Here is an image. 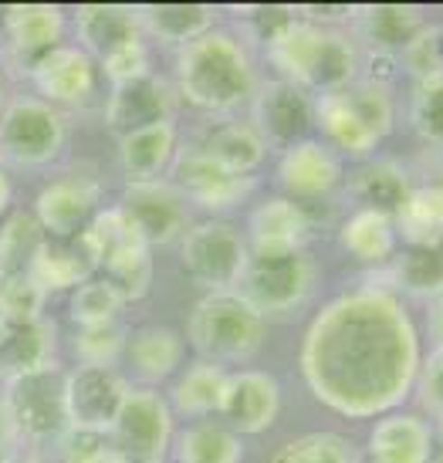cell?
<instances>
[{"label":"cell","instance_id":"obj_1","mask_svg":"<svg viewBox=\"0 0 443 463\" xmlns=\"http://www.w3.org/2000/svg\"><path fill=\"white\" fill-rule=\"evenodd\" d=\"M417 332L392 295L359 291L332 301L305 335L301 373L315 399L345 416L390 410L417 379Z\"/></svg>","mask_w":443,"mask_h":463},{"label":"cell","instance_id":"obj_2","mask_svg":"<svg viewBox=\"0 0 443 463\" xmlns=\"http://www.w3.org/2000/svg\"><path fill=\"white\" fill-rule=\"evenodd\" d=\"M258 85V68L244 41L223 31H207L190 41L173 61V89L203 116L231 118L237 109L250 105Z\"/></svg>","mask_w":443,"mask_h":463},{"label":"cell","instance_id":"obj_3","mask_svg":"<svg viewBox=\"0 0 443 463\" xmlns=\"http://www.w3.org/2000/svg\"><path fill=\"white\" fill-rule=\"evenodd\" d=\"M0 399H4V410L11 420L17 450L21 447H27L31 453L48 450V447L54 450L71 430L65 399V369L58 362L4 379Z\"/></svg>","mask_w":443,"mask_h":463},{"label":"cell","instance_id":"obj_4","mask_svg":"<svg viewBox=\"0 0 443 463\" xmlns=\"http://www.w3.org/2000/svg\"><path fill=\"white\" fill-rule=\"evenodd\" d=\"M268 338V325L237 291H213L186 315V342L203 362H248Z\"/></svg>","mask_w":443,"mask_h":463},{"label":"cell","instance_id":"obj_5","mask_svg":"<svg viewBox=\"0 0 443 463\" xmlns=\"http://www.w3.org/2000/svg\"><path fill=\"white\" fill-rule=\"evenodd\" d=\"M315 126L349 156H369L392 129V99L382 85L353 81L315 95Z\"/></svg>","mask_w":443,"mask_h":463},{"label":"cell","instance_id":"obj_6","mask_svg":"<svg viewBox=\"0 0 443 463\" xmlns=\"http://www.w3.org/2000/svg\"><path fill=\"white\" fill-rule=\"evenodd\" d=\"M68 142V118L38 95H14L0 112V163L7 169H48Z\"/></svg>","mask_w":443,"mask_h":463},{"label":"cell","instance_id":"obj_7","mask_svg":"<svg viewBox=\"0 0 443 463\" xmlns=\"http://www.w3.org/2000/svg\"><path fill=\"white\" fill-rule=\"evenodd\" d=\"M315 281H318V264L308 250H281V254L250 250L234 291L261 318H271L301 308L312 295Z\"/></svg>","mask_w":443,"mask_h":463},{"label":"cell","instance_id":"obj_8","mask_svg":"<svg viewBox=\"0 0 443 463\" xmlns=\"http://www.w3.org/2000/svg\"><path fill=\"white\" fill-rule=\"evenodd\" d=\"M248 241L227 220H203L186 227L180 237V260L186 274L193 278L203 295L213 291H234L240 270L248 264Z\"/></svg>","mask_w":443,"mask_h":463},{"label":"cell","instance_id":"obj_9","mask_svg":"<svg viewBox=\"0 0 443 463\" xmlns=\"http://www.w3.org/2000/svg\"><path fill=\"white\" fill-rule=\"evenodd\" d=\"M102 206V176L89 166H71L54 180L41 183L31 203V217L44 237L54 241H79L89 220Z\"/></svg>","mask_w":443,"mask_h":463},{"label":"cell","instance_id":"obj_10","mask_svg":"<svg viewBox=\"0 0 443 463\" xmlns=\"http://www.w3.org/2000/svg\"><path fill=\"white\" fill-rule=\"evenodd\" d=\"M170 183L180 190L186 203H196L203 210L223 213L234 210L250 196V190L258 186V176H240L221 166L213 156H207L196 142L180 146L170 163Z\"/></svg>","mask_w":443,"mask_h":463},{"label":"cell","instance_id":"obj_11","mask_svg":"<svg viewBox=\"0 0 443 463\" xmlns=\"http://www.w3.org/2000/svg\"><path fill=\"white\" fill-rule=\"evenodd\" d=\"M68 44V14L54 4H17L7 7L0 58L11 75L27 78L41 58Z\"/></svg>","mask_w":443,"mask_h":463},{"label":"cell","instance_id":"obj_12","mask_svg":"<svg viewBox=\"0 0 443 463\" xmlns=\"http://www.w3.org/2000/svg\"><path fill=\"white\" fill-rule=\"evenodd\" d=\"M250 126L268 149L285 153L298 142H308L315 132L312 95L291 81H264L250 99Z\"/></svg>","mask_w":443,"mask_h":463},{"label":"cell","instance_id":"obj_13","mask_svg":"<svg viewBox=\"0 0 443 463\" xmlns=\"http://www.w3.org/2000/svg\"><path fill=\"white\" fill-rule=\"evenodd\" d=\"M108 439L116 450L129 457L163 463V457L173 447V410L166 396L146 386L129 389L116 423L108 430Z\"/></svg>","mask_w":443,"mask_h":463},{"label":"cell","instance_id":"obj_14","mask_svg":"<svg viewBox=\"0 0 443 463\" xmlns=\"http://www.w3.org/2000/svg\"><path fill=\"white\" fill-rule=\"evenodd\" d=\"M116 206L129 217V223L149 250L173 244L190 227V203L183 200L170 180L126 183Z\"/></svg>","mask_w":443,"mask_h":463},{"label":"cell","instance_id":"obj_15","mask_svg":"<svg viewBox=\"0 0 443 463\" xmlns=\"http://www.w3.org/2000/svg\"><path fill=\"white\" fill-rule=\"evenodd\" d=\"M176 112V89L173 81L163 75L149 71V75L126 81V85H112L108 99H105V129L116 139L132 136V132L153 129L163 122H173Z\"/></svg>","mask_w":443,"mask_h":463},{"label":"cell","instance_id":"obj_16","mask_svg":"<svg viewBox=\"0 0 443 463\" xmlns=\"http://www.w3.org/2000/svg\"><path fill=\"white\" fill-rule=\"evenodd\" d=\"M126 379L105 365H75L65 369V399L71 430L108 433L126 402Z\"/></svg>","mask_w":443,"mask_h":463},{"label":"cell","instance_id":"obj_17","mask_svg":"<svg viewBox=\"0 0 443 463\" xmlns=\"http://www.w3.org/2000/svg\"><path fill=\"white\" fill-rule=\"evenodd\" d=\"M27 81H31V89L41 102L54 105L58 112L85 109L95 89H99V65L81 52L79 44L68 41L61 48H54L48 58H41L38 65L31 68Z\"/></svg>","mask_w":443,"mask_h":463},{"label":"cell","instance_id":"obj_18","mask_svg":"<svg viewBox=\"0 0 443 463\" xmlns=\"http://www.w3.org/2000/svg\"><path fill=\"white\" fill-rule=\"evenodd\" d=\"M281 412V386L264 369H244L227 379V392L221 402V423L240 433H264L271 430Z\"/></svg>","mask_w":443,"mask_h":463},{"label":"cell","instance_id":"obj_19","mask_svg":"<svg viewBox=\"0 0 443 463\" xmlns=\"http://www.w3.org/2000/svg\"><path fill=\"white\" fill-rule=\"evenodd\" d=\"M274 180L291 200H318L328 196L342 183V166L335 153L322 142H298L285 153H278V169Z\"/></svg>","mask_w":443,"mask_h":463},{"label":"cell","instance_id":"obj_20","mask_svg":"<svg viewBox=\"0 0 443 463\" xmlns=\"http://www.w3.org/2000/svg\"><path fill=\"white\" fill-rule=\"evenodd\" d=\"M312 217L308 210L291 196H271L261 206H254L248 223L250 247L258 254H281V250H305L312 237Z\"/></svg>","mask_w":443,"mask_h":463},{"label":"cell","instance_id":"obj_21","mask_svg":"<svg viewBox=\"0 0 443 463\" xmlns=\"http://www.w3.org/2000/svg\"><path fill=\"white\" fill-rule=\"evenodd\" d=\"M71 31H75V44L89 54L95 65L112 52H118L122 44L143 38L136 7H112V4L75 7L71 11Z\"/></svg>","mask_w":443,"mask_h":463},{"label":"cell","instance_id":"obj_22","mask_svg":"<svg viewBox=\"0 0 443 463\" xmlns=\"http://www.w3.org/2000/svg\"><path fill=\"white\" fill-rule=\"evenodd\" d=\"M58 332L48 315L34 318H0V379L52 365Z\"/></svg>","mask_w":443,"mask_h":463},{"label":"cell","instance_id":"obj_23","mask_svg":"<svg viewBox=\"0 0 443 463\" xmlns=\"http://www.w3.org/2000/svg\"><path fill=\"white\" fill-rule=\"evenodd\" d=\"M176 149H180L176 122H163V126L116 139V166L129 183L163 180V173H170Z\"/></svg>","mask_w":443,"mask_h":463},{"label":"cell","instance_id":"obj_24","mask_svg":"<svg viewBox=\"0 0 443 463\" xmlns=\"http://www.w3.org/2000/svg\"><path fill=\"white\" fill-rule=\"evenodd\" d=\"M85 258L91 260L95 270H112L122 260L143 254L149 247L143 244V237L136 233V227L129 223V217L118 206H99V213L89 220V227L79 237Z\"/></svg>","mask_w":443,"mask_h":463},{"label":"cell","instance_id":"obj_25","mask_svg":"<svg viewBox=\"0 0 443 463\" xmlns=\"http://www.w3.org/2000/svg\"><path fill=\"white\" fill-rule=\"evenodd\" d=\"M413 194V180L400 159H372L349 176V200L355 210H372L396 217Z\"/></svg>","mask_w":443,"mask_h":463},{"label":"cell","instance_id":"obj_26","mask_svg":"<svg viewBox=\"0 0 443 463\" xmlns=\"http://www.w3.org/2000/svg\"><path fill=\"white\" fill-rule=\"evenodd\" d=\"M91 274H95V268L85 258L79 241H54V237L41 241L38 254L31 260V270H27V278L38 284V291L44 298L71 295Z\"/></svg>","mask_w":443,"mask_h":463},{"label":"cell","instance_id":"obj_27","mask_svg":"<svg viewBox=\"0 0 443 463\" xmlns=\"http://www.w3.org/2000/svg\"><path fill=\"white\" fill-rule=\"evenodd\" d=\"M122 355H129L132 373L143 379L146 389H153L156 383H166V379L180 373L183 355H186V342L173 328L149 325V328L129 332Z\"/></svg>","mask_w":443,"mask_h":463},{"label":"cell","instance_id":"obj_28","mask_svg":"<svg viewBox=\"0 0 443 463\" xmlns=\"http://www.w3.org/2000/svg\"><path fill=\"white\" fill-rule=\"evenodd\" d=\"M353 21L359 38L369 44V54H390L403 52L410 41L423 31V17L417 7L403 4H372V7H353Z\"/></svg>","mask_w":443,"mask_h":463},{"label":"cell","instance_id":"obj_29","mask_svg":"<svg viewBox=\"0 0 443 463\" xmlns=\"http://www.w3.org/2000/svg\"><path fill=\"white\" fill-rule=\"evenodd\" d=\"M176 383L170 386V410L190 420H213L221 412L223 392H227V379L231 373L217 365V362L196 359L190 362L180 375H173Z\"/></svg>","mask_w":443,"mask_h":463},{"label":"cell","instance_id":"obj_30","mask_svg":"<svg viewBox=\"0 0 443 463\" xmlns=\"http://www.w3.org/2000/svg\"><path fill=\"white\" fill-rule=\"evenodd\" d=\"M433 430L419 416L392 412L382 416L369 437L372 463H430Z\"/></svg>","mask_w":443,"mask_h":463},{"label":"cell","instance_id":"obj_31","mask_svg":"<svg viewBox=\"0 0 443 463\" xmlns=\"http://www.w3.org/2000/svg\"><path fill=\"white\" fill-rule=\"evenodd\" d=\"M196 146L207 156H213L221 166H227L231 173H240V176H254L261 169L264 156H268V146L254 132V126L240 122V118H217L200 136Z\"/></svg>","mask_w":443,"mask_h":463},{"label":"cell","instance_id":"obj_32","mask_svg":"<svg viewBox=\"0 0 443 463\" xmlns=\"http://www.w3.org/2000/svg\"><path fill=\"white\" fill-rule=\"evenodd\" d=\"M143 38H153L166 48H186L190 41L213 31V7L207 4H180V7H136Z\"/></svg>","mask_w":443,"mask_h":463},{"label":"cell","instance_id":"obj_33","mask_svg":"<svg viewBox=\"0 0 443 463\" xmlns=\"http://www.w3.org/2000/svg\"><path fill=\"white\" fill-rule=\"evenodd\" d=\"M322 31L325 27H315L308 21H295L278 41H271L264 54L274 65V71L281 75V81H291L298 89L308 91L312 85V71H315V58H318V41H322Z\"/></svg>","mask_w":443,"mask_h":463},{"label":"cell","instance_id":"obj_34","mask_svg":"<svg viewBox=\"0 0 443 463\" xmlns=\"http://www.w3.org/2000/svg\"><path fill=\"white\" fill-rule=\"evenodd\" d=\"M406 247H443V183L413 186L403 210L392 217Z\"/></svg>","mask_w":443,"mask_h":463},{"label":"cell","instance_id":"obj_35","mask_svg":"<svg viewBox=\"0 0 443 463\" xmlns=\"http://www.w3.org/2000/svg\"><path fill=\"white\" fill-rule=\"evenodd\" d=\"M180 463H244V443L221 420H193L176 439Z\"/></svg>","mask_w":443,"mask_h":463},{"label":"cell","instance_id":"obj_36","mask_svg":"<svg viewBox=\"0 0 443 463\" xmlns=\"http://www.w3.org/2000/svg\"><path fill=\"white\" fill-rule=\"evenodd\" d=\"M339 244L363 264H386L396 254V223L386 213L355 210L353 217L342 223Z\"/></svg>","mask_w":443,"mask_h":463},{"label":"cell","instance_id":"obj_37","mask_svg":"<svg viewBox=\"0 0 443 463\" xmlns=\"http://www.w3.org/2000/svg\"><path fill=\"white\" fill-rule=\"evenodd\" d=\"M390 278L396 291L417 298L443 295V250L440 247H403L392 254Z\"/></svg>","mask_w":443,"mask_h":463},{"label":"cell","instance_id":"obj_38","mask_svg":"<svg viewBox=\"0 0 443 463\" xmlns=\"http://www.w3.org/2000/svg\"><path fill=\"white\" fill-rule=\"evenodd\" d=\"M355 75H359V52L355 44L342 31H332L325 27L322 31V41H318V58H315V71H312V85L308 91H335L353 85Z\"/></svg>","mask_w":443,"mask_h":463},{"label":"cell","instance_id":"obj_39","mask_svg":"<svg viewBox=\"0 0 443 463\" xmlns=\"http://www.w3.org/2000/svg\"><path fill=\"white\" fill-rule=\"evenodd\" d=\"M41 241H44V233L24 210H17L0 223V284L24 278L31 270L34 254H38Z\"/></svg>","mask_w":443,"mask_h":463},{"label":"cell","instance_id":"obj_40","mask_svg":"<svg viewBox=\"0 0 443 463\" xmlns=\"http://www.w3.org/2000/svg\"><path fill=\"white\" fill-rule=\"evenodd\" d=\"M126 308L122 298L116 295V288L105 281L102 274L79 284L71 295H68V318L75 322V328L81 325H102V322H118V311Z\"/></svg>","mask_w":443,"mask_h":463},{"label":"cell","instance_id":"obj_41","mask_svg":"<svg viewBox=\"0 0 443 463\" xmlns=\"http://www.w3.org/2000/svg\"><path fill=\"white\" fill-rule=\"evenodd\" d=\"M126 338H129V332L118 322L81 325V328H75L71 348H75L79 365H105V369H112V362L126 352Z\"/></svg>","mask_w":443,"mask_h":463},{"label":"cell","instance_id":"obj_42","mask_svg":"<svg viewBox=\"0 0 443 463\" xmlns=\"http://www.w3.org/2000/svg\"><path fill=\"white\" fill-rule=\"evenodd\" d=\"M268 463H355V453L335 433H308L281 443L268 457Z\"/></svg>","mask_w":443,"mask_h":463},{"label":"cell","instance_id":"obj_43","mask_svg":"<svg viewBox=\"0 0 443 463\" xmlns=\"http://www.w3.org/2000/svg\"><path fill=\"white\" fill-rule=\"evenodd\" d=\"M410 118H413V129H417L419 139L427 146L443 149V75L413 85Z\"/></svg>","mask_w":443,"mask_h":463},{"label":"cell","instance_id":"obj_44","mask_svg":"<svg viewBox=\"0 0 443 463\" xmlns=\"http://www.w3.org/2000/svg\"><path fill=\"white\" fill-rule=\"evenodd\" d=\"M400 58H403L406 75H413V81L443 75V27H423L400 52Z\"/></svg>","mask_w":443,"mask_h":463},{"label":"cell","instance_id":"obj_45","mask_svg":"<svg viewBox=\"0 0 443 463\" xmlns=\"http://www.w3.org/2000/svg\"><path fill=\"white\" fill-rule=\"evenodd\" d=\"M240 31L248 34V41H254L258 48H268L271 41H278L287 27L298 21V7H240Z\"/></svg>","mask_w":443,"mask_h":463},{"label":"cell","instance_id":"obj_46","mask_svg":"<svg viewBox=\"0 0 443 463\" xmlns=\"http://www.w3.org/2000/svg\"><path fill=\"white\" fill-rule=\"evenodd\" d=\"M153 71V58H149V44L146 38L129 41L122 44L118 52H112L108 58L99 61V75L108 81V85H126V81H136Z\"/></svg>","mask_w":443,"mask_h":463},{"label":"cell","instance_id":"obj_47","mask_svg":"<svg viewBox=\"0 0 443 463\" xmlns=\"http://www.w3.org/2000/svg\"><path fill=\"white\" fill-rule=\"evenodd\" d=\"M48 298L38 291V284L31 278H14V281L0 284V318H34L44 315Z\"/></svg>","mask_w":443,"mask_h":463},{"label":"cell","instance_id":"obj_48","mask_svg":"<svg viewBox=\"0 0 443 463\" xmlns=\"http://www.w3.org/2000/svg\"><path fill=\"white\" fill-rule=\"evenodd\" d=\"M112 447L108 433H89V430H68L65 439L54 447L61 463H95Z\"/></svg>","mask_w":443,"mask_h":463},{"label":"cell","instance_id":"obj_49","mask_svg":"<svg viewBox=\"0 0 443 463\" xmlns=\"http://www.w3.org/2000/svg\"><path fill=\"white\" fill-rule=\"evenodd\" d=\"M419 399L443 423V348H433L419 373Z\"/></svg>","mask_w":443,"mask_h":463},{"label":"cell","instance_id":"obj_50","mask_svg":"<svg viewBox=\"0 0 443 463\" xmlns=\"http://www.w3.org/2000/svg\"><path fill=\"white\" fill-rule=\"evenodd\" d=\"M17 457V443H14V430L4 410V399H0V463H11Z\"/></svg>","mask_w":443,"mask_h":463},{"label":"cell","instance_id":"obj_51","mask_svg":"<svg viewBox=\"0 0 443 463\" xmlns=\"http://www.w3.org/2000/svg\"><path fill=\"white\" fill-rule=\"evenodd\" d=\"M14 213V176L7 166H0V223Z\"/></svg>","mask_w":443,"mask_h":463},{"label":"cell","instance_id":"obj_52","mask_svg":"<svg viewBox=\"0 0 443 463\" xmlns=\"http://www.w3.org/2000/svg\"><path fill=\"white\" fill-rule=\"evenodd\" d=\"M430 335L433 342H437V348H443V295L433 298L430 305Z\"/></svg>","mask_w":443,"mask_h":463},{"label":"cell","instance_id":"obj_53","mask_svg":"<svg viewBox=\"0 0 443 463\" xmlns=\"http://www.w3.org/2000/svg\"><path fill=\"white\" fill-rule=\"evenodd\" d=\"M95 463H156V460H139V457H129V453L116 450V447H108V450H105Z\"/></svg>","mask_w":443,"mask_h":463},{"label":"cell","instance_id":"obj_54","mask_svg":"<svg viewBox=\"0 0 443 463\" xmlns=\"http://www.w3.org/2000/svg\"><path fill=\"white\" fill-rule=\"evenodd\" d=\"M11 463H48V460H44L41 453H24V457H14Z\"/></svg>","mask_w":443,"mask_h":463},{"label":"cell","instance_id":"obj_55","mask_svg":"<svg viewBox=\"0 0 443 463\" xmlns=\"http://www.w3.org/2000/svg\"><path fill=\"white\" fill-rule=\"evenodd\" d=\"M4 105H7V75L0 68V112H4Z\"/></svg>","mask_w":443,"mask_h":463},{"label":"cell","instance_id":"obj_56","mask_svg":"<svg viewBox=\"0 0 443 463\" xmlns=\"http://www.w3.org/2000/svg\"><path fill=\"white\" fill-rule=\"evenodd\" d=\"M430 463H443V437H440V443H433Z\"/></svg>","mask_w":443,"mask_h":463},{"label":"cell","instance_id":"obj_57","mask_svg":"<svg viewBox=\"0 0 443 463\" xmlns=\"http://www.w3.org/2000/svg\"><path fill=\"white\" fill-rule=\"evenodd\" d=\"M4 21H7V7H0V44H4Z\"/></svg>","mask_w":443,"mask_h":463},{"label":"cell","instance_id":"obj_58","mask_svg":"<svg viewBox=\"0 0 443 463\" xmlns=\"http://www.w3.org/2000/svg\"><path fill=\"white\" fill-rule=\"evenodd\" d=\"M0 166H4V163H0Z\"/></svg>","mask_w":443,"mask_h":463},{"label":"cell","instance_id":"obj_59","mask_svg":"<svg viewBox=\"0 0 443 463\" xmlns=\"http://www.w3.org/2000/svg\"><path fill=\"white\" fill-rule=\"evenodd\" d=\"M440 250H443V247H440Z\"/></svg>","mask_w":443,"mask_h":463}]
</instances>
